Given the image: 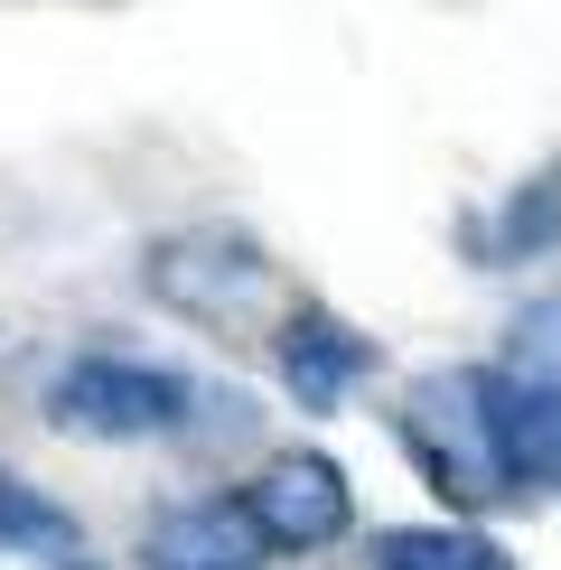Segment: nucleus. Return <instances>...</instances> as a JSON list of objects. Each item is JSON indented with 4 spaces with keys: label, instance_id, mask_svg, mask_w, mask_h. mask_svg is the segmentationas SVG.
Returning a JSON list of instances; mask_svg holds the SVG:
<instances>
[{
    "label": "nucleus",
    "instance_id": "obj_1",
    "mask_svg": "<svg viewBox=\"0 0 561 570\" xmlns=\"http://www.w3.org/2000/svg\"><path fill=\"white\" fill-rule=\"evenodd\" d=\"M403 449L450 505H514V495H533L514 421H505V393H496V365L421 374L403 393Z\"/></svg>",
    "mask_w": 561,
    "mask_h": 570
},
{
    "label": "nucleus",
    "instance_id": "obj_2",
    "mask_svg": "<svg viewBox=\"0 0 561 570\" xmlns=\"http://www.w3.org/2000/svg\"><path fill=\"white\" fill-rule=\"evenodd\" d=\"M47 421L85 440H150V431H187L197 421V384L178 365L150 355H76L47 384Z\"/></svg>",
    "mask_w": 561,
    "mask_h": 570
},
{
    "label": "nucleus",
    "instance_id": "obj_3",
    "mask_svg": "<svg viewBox=\"0 0 561 570\" xmlns=\"http://www.w3.org/2000/svg\"><path fill=\"white\" fill-rule=\"evenodd\" d=\"M496 393H505L514 449H524V478L561 487V291L514 308V327L496 346Z\"/></svg>",
    "mask_w": 561,
    "mask_h": 570
},
{
    "label": "nucleus",
    "instance_id": "obj_4",
    "mask_svg": "<svg viewBox=\"0 0 561 570\" xmlns=\"http://www.w3.org/2000/svg\"><path fill=\"white\" fill-rule=\"evenodd\" d=\"M140 281H150L169 308H187V318H253V308L272 299V253L253 244V234H178V244H159L150 263H140Z\"/></svg>",
    "mask_w": 561,
    "mask_h": 570
},
{
    "label": "nucleus",
    "instance_id": "obj_5",
    "mask_svg": "<svg viewBox=\"0 0 561 570\" xmlns=\"http://www.w3.org/2000/svg\"><path fill=\"white\" fill-rule=\"evenodd\" d=\"M244 514H253V533H263L272 552H327V542L356 524V487H346L337 459L291 449V459H272L263 478L244 487Z\"/></svg>",
    "mask_w": 561,
    "mask_h": 570
},
{
    "label": "nucleus",
    "instance_id": "obj_6",
    "mask_svg": "<svg viewBox=\"0 0 561 570\" xmlns=\"http://www.w3.org/2000/svg\"><path fill=\"white\" fill-rule=\"evenodd\" d=\"M365 374H374V346L337 318V308H291V318H280V384L309 402V412H337Z\"/></svg>",
    "mask_w": 561,
    "mask_h": 570
},
{
    "label": "nucleus",
    "instance_id": "obj_7",
    "mask_svg": "<svg viewBox=\"0 0 561 570\" xmlns=\"http://www.w3.org/2000/svg\"><path fill=\"white\" fill-rule=\"evenodd\" d=\"M272 542L253 533L244 495H197V505H178L169 524H159V570H253Z\"/></svg>",
    "mask_w": 561,
    "mask_h": 570
},
{
    "label": "nucleus",
    "instance_id": "obj_8",
    "mask_svg": "<svg viewBox=\"0 0 561 570\" xmlns=\"http://www.w3.org/2000/svg\"><path fill=\"white\" fill-rule=\"evenodd\" d=\"M0 552H29V561H85V524L76 505H57L38 478H19V468H0Z\"/></svg>",
    "mask_w": 561,
    "mask_h": 570
},
{
    "label": "nucleus",
    "instance_id": "obj_9",
    "mask_svg": "<svg viewBox=\"0 0 561 570\" xmlns=\"http://www.w3.org/2000/svg\"><path fill=\"white\" fill-rule=\"evenodd\" d=\"M468 244H478V263H524V253H552V244H561V169L524 178L496 216L468 225Z\"/></svg>",
    "mask_w": 561,
    "mask_h": 570
},
{
    "label": "nucleus",
    "instance_id": "obj_10",
    "mask_svg": "<svg viewBox=\"0 0 561 570\" xmlns=\"http://www.w3.org/2000/svg\"><path fill=\"white\" fill-rule=\"evenodd\" d=\"M374 570H514L496 533H468V524H393L374 533Z\"/></svg>",
    "mask_w": 561,
    "mask_h": 570
},
{
    "label": "nucleus",
    "instance_id": "obj_11",
    "mask_svg": "<svg viewBox=\"0 0 561 570\" xmlns=\"http://www.w3.org/2000/svg\"><path fill=\"white\" fill-rule=\"evenodd\" d=\"M57 570H94V561H57Z\"/></svg>",
    "mask_w": 561,
    "mask_h": 570
}]
</instances>
